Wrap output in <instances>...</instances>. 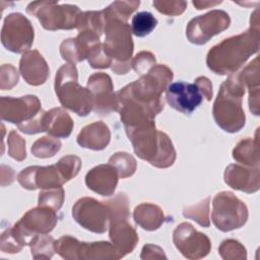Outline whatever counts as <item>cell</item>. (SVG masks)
Segmentation results:
<instances>
[{"label":"cell","instance_id":"obj_4","mask_svg":"<svg viewBox=\"0 0 260 260\" xmlns=\"http://www.w3.org/2000/svg\"><path fill=\"white\" fill-rule=\"evenodd\" d=\"M251 38V34H242L223 40L222 43L213 47L207 55L208 67L217 74H228L236 70L245 62L251 54L256 52L252 49H243L244 43Z\"/></svg>","mask_w":260,"mask_h":260},{"label":"cell","instance_id":"obj_18","mask_svg":"<svg viewBox=\"0 0 260 260\" xmlns=\"http://www.w3.org/2000/svg\"><path fill=\"white\" fill-rule=\"evenodd\" d=\"M29 245L31 247V254H41L42 252V255H40L42 258H51L55 250L54 240L49 236H36L31 239Z\"/></svg>","mask_w":260,"mask_h":260},{"label":"cell","instance_id":"obj_13","mask_svg":"<svg viewBox=\"0 0 260 260\" xmlns=\"http://www.w3.org/2000/svg\"><path fill=\"white\" fill-rule=\"evenodd\" d=\"M116 170L111 165H102L87 173L85 183L94 192L101 195H111L117 185Z\"/></svg>","mask_w":260,"mask_h":260},{"label":"cell","instance_id":"obj_16","mask_svg":"<svg viewBox=\"0 0 260 260\" xmlns=\"http://www.w3.org/2000/svg\"><path fill=\"white\" fill-rule=\"evenodd\" d=\"M89 137H93V138H91L84 145V147L91 148L94 150H100L105 148L110 141V131L108 126L101 122H96L91 125H88L85 128H83L82 131L79 133L77 140H81Z\"/></svg>","mask_w":260,"mask_h":260},{"label":"cell","instance_id":"obj_11","mask_svg":"<svg viewBox=\"0 0 260 260\" xmlns=\"http://www.w3.org/2000/svg\"><path fill=\"white\" fill-rule=\"evenodd\" d=\"M87 85L94 101L93 106L96 113H109L117 110L119 103L113 93V84L109 75L104 73L93 74L88 78Z\"/></svg>","mask_w":260,"mask_h":260},{"label":"cell","instance_id":"obj_17","mask_svg":"<svg viewBox=\"0 0 260 260\" xmlns=\"http://www.w3.org/2000/svg\"><path fill=\"white\" fill-rule=\"evenodd\" d=\"M157 19L147 11H141L136 13L132 17L131 27L132 32L139 38L148 36L156 26Z\"/></svg>","mask_w":260,"mask_h":260},{"label":"cell","instance_id":"obj_19","mask_svg":"<svg viewBox=\"0 0 260 260\" xmlns=\"http://www.w3.org/2000/svg\"><path fill=\"white\" fill-rule=\"evenodd\" d=\"M55 139H52L51 137H43L42 139L37 140L34 145L31 146V152L37 157H49L53 156L55 152H57L60 147L58 146H49Z\"/></svg>","mask_w":260,"mask_h":260},{"label":"cell","instance_id":"obj_21","mask_svg":"<svg viewBox=\"0 0 260 260\" xmlns=\"http://www.w3.org/2000/svg\"><path fill=\"white\" fill-rule=\"evenodd\" d=\"M195 83L200 88L202 94L205 95L206 99L209 101L211 95H212V90H211L212 89V85L210 84L209 80L207 78H205V77H199L198 79H196Z\"/></svg>","mask_w":260,"mask_h":260},{"label":"cell","instance_id":"obj_5","mask_svg":"<svg viewBox=\"0 0 260 260\" xmlns=\"http://www.w3.org/2000/svg\"><path fill=\"white\" fill-rule=\"evenodd\" d=\"M246 205L240 201L233 193L221 192L213 200L212 219L216 228L222 232L232 231L242 226L248 216L247 210L236 211L244 208Z\"/></svg>","mask_w":260,"mask_h":260},{"label":"cell","instance_id":"obj_10","mask_svg":"<svg viewBox=\"0 0 260 260\" xmlns=\"http://www.w3.org/2000/svg\"><path fill=\"white\" fill-rule=\"evenodd\" d=\"M174 242L178 250L190 259L204 257L210 250L208 238L196 232L189 223H182L177 226L174 233Z\"/></svg>","mask_w":260,"mask_h":260},{"label":"cell","instance_id":"obj_9","mask_svg":"<svg viewBox=\"0 0 260 260\" xmlns=\"http://www.w3.org/2000/svg\"><path fill=\"white\" fill-rule=\"evenodd\" d=\"M166 100L173 109L190 115L202 103L203 94L196 83L177 81L167 87Z\"/></svg>","mask_w":260,"mask_h":260},{"label":"cell","instance_id":"obj_2","mask_svg":"<svg viewBox=\"0 0 260 260\" xmlns=\"http://www.w3.org/2000/svg\"><path fill=\"white\" fill-rule=\"evenodd\" d=\"M55 90L63 107L74 111L79 116H86L93 106L89 90L77 82V70L74 64L63 65L55 78Z\"/></svg>","mask_w":260,"mask_h":260},{"label":"cell","instance_id":"obj_12","mask_svg":"<svg viewBox=\"0 0 260 260\" xmlns=\"http://www.w3.org/2000/svg\"><path fill=\"white\" fill-rule=\"evenodd\" d=\"M19 69L26 82L32 85L44 83L49 75L47 63L38 51H28L23 54Z\"/></svg>","mask_w":260,"mask_h":260},{"label":"cell","instance_id":"obj_1","mask_svg":"<svg viewBox=\"0 0 260 260\" xmlns=\"http://www.w3.org/2000/svg\"><path fill=\"white\" fill-rule=\"evenodd\" d=\"M243 93L239 77L231 76L222 83L214 103V119L217 125L228 132H237L245 124V115L241 107Z\"/></svg>","mask_w":260,"mask_h":260},{"label":"cell","instance_id":"obj_3","mask_svg":"<svg viewBox=\"0 0 260 260\" xmlns=\"http://www.w3.org/2000/svg\"><path fill=\"white\" fill-rule=\"evenodd\" d=\"M45 112L41 109V103L35 95L12 99H1L2 120L18 125V128L26 134L42 132V118Z\"/></svg>","mask_w":260,"mask_h":260},{"label":"cell","instance_id":"obj_7","mask_svg":"<svg viewBox=\"0 0 260 260\" xmlns=\"http://www.w3.org/2000/svg\"><path fill=\"white\" fill-rule=\"evenodd\" d=\"M106 41L104 49L106 54L111 59L116 58L117 61H122L125 66L132 55L133 44L128 23L117 18L110 20L106 26Z\"/></svg>","mask_w":260,"mask_h":260},{"label":"cell","instance_id":"obj_6","mask_svg":"<svg viewBox=\"0 0 260 260\" xmlns=\"http://www.w3.org/2000/svg\"><path fill=\"white\" fill-rule=\"evenodd\" d=\"M1 40L7 50L21 53L30 47L34 40V28L22 14H9L2 27Z\"/></svg>","mask_w":260,"mask_h":260},{"label":"cell","instance_id":"obj_14","mask_svg":"<svg viewBox=\"0 0 260 260\" xmlns=\"http://www.w3.org/2000/svg\"><path fill=\"white\" fill-rule=\"evenodd\" d=\"M110 237L120 258L131 252L138 241L135 231L126 221H112Z\"/></svg>","mask_w":260,"mask_h":260},{"label":"cell","instance_id":"obj_20","mask_svg":"<svg viewBox=\"0 0 260 260\" xmlns=\"http://www.w3.org/2000/svg\"><path fill=\"white\" fill-rule=\"evenodd\" d=\"M9 154L10 156H12L13 158L17 159V160H21L23 158H25V141L21 139V137L19 135H17L15 133V131H11L9 134Z\"/></svg>","mask_w":260,"mask_h":260},{"label":"cell","instance_id":"obj_15","mask_svg":"<svg viewBox=\"0 0 260 260\" xmlns=\"http://www.w3.org/2000/svg\"><path fill=\"white\" fill-rule=\"evenodd\" d=\"M73 123L69 115L61 109H53L50 112H45L43 117L44 131L57 137H68Z\"/></svg>","mask_w":260,"mask_h":260},{"label":"cell","instance_id":"obj_8","mask_svg":"<svg viewBox=\"0 0 260 260\" xmlns=\"http://www.w3.org/2000/svg\"><path fill=\"white\" fill-rule=\"evenodd\" d=\"M72 214L84 229L94 233H104L107 230L110 209L106 204L92 198H83L76 202Z\"/></svg>","mask_w":260,"mask_h":260}]
</instances>
